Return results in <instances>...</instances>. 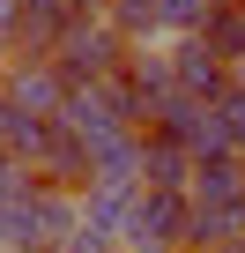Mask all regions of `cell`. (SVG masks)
I'll use <instances>...</instances> for the list:
<instances>
[{"instance_id": "7a4b0ae2", "label": "cell", "mask_w": 245, "mask_h": 253, "mask_svg": "<svg viewBox=\"0 0 245 253\" xmlns=\"http://www.w3.org/2000/svg\"><path fill=\"white\" fill-rule=\"evenodd\" d=\"M178 238H186V186H134L119 253H178Z\"/></svg>"}, {"instance_id": "3957f363", "label": "cell", "mask_w": 245, "mask_h": 253, "mask_svg": "<svg viewBox=\"0 0 245 253\" xmlns=\"http://www.w3.org/2000/svg\"><path fill=\"white\" fill-rule=\"evenodd\" d=\"M60 97H67V82H60V67H52L45 52H23L8 75H0V104H15V112H30V119H52Z\"/></svg>"}, {"instance_id": "4fadbf2b", "label": "cell", "mask_w": 245, "mask_h": 253, "mask_svg": "<svg viewBox=\"0 0 245 253\" xmlns=\"http://www.w3.org/2000/svg\"><path fill=\"white\" fill-rule=\"evenodd\" d=\"M230 89H245V60H230Z\"/></svg>"}, {"instance_id": "9a60e30c", "label": "cell", "mask_w": 245, "mask_h": 253, "mask_svg": "<svg viewBox=\"0 0 245 253\" xmlns=\"http://www.w3.org/2000/svg\"><path fill=\"white\" fill-rule=\"evenodd\" d=\"M215 253H245V238H230V246H215Z\"/></svg>"}, {"instance_id": "8fae6325", "label": "cell", "mask_w": 245, "mask_h": 253, "mask_svg": "<svg viewBox=\"0 0 245 253\" xmlns=\"http://www.w3.org/2000/svg\"><path fill=\"white\" fill-rule=\"evenodd\" d=\"M156 15H164V30L193 38V30H201V15H208V0H156Z\"/></svg>"}, {"instance_id": "5bb4252c", "label": "cell", "mask_w": 245, "mask_h": 253, "mask_svg": "<svg viewBox=\"0 0 245 253\" xmlns=\"http://www.w3.org/2000/svg\"><path fill=\"white\" fill-rule=\"evenodd\" d=\"M74 8H82V15H97V8H104V0H74Z\"/></svg>"}, {"instance_id": "ba28073f", "label": "cell", "mask_w": 245, "mask_h": 253, "mask_svg": "<svg viewBox=\"0 0 245 253\" xmlns=\"http://www.w3.org/2000/svg\"><path fill=\"white\" fill-rule=\"evenodd\" d=\"M186 171H193V157H186L178 142L141 134V186H186Z\"/></svg>"}, {"instance_id": "277c9868", "label": "cell", "mask_w": 245, "mask_h": 253, "mask_svg": "<svg viewBox=\"0 0 245 253\" xmlns=\"http://www.w3.org/2000/svg\"><path fill=\"white\" fill-rule=\"evenodd\" d=\"M186 201L201 209H238L245 216V157H201L186 171Z\"/></svg>"}, {"instance_id": "7c38bea8", "label": "cell", "mask_w": 245, "mask_h": 253, "mask_svg": "<svg viewBox=\"0 0 245 253\" xmlns=\"http://www.w3.org/2000/svg\"><path fill=\"white\" fill-rule=\"evenodd\" d=\"M15 23H23V0H0V45H15Z\"/></svg>"}, {"instance_id": "6da1fadb", "label": "cell", "mask_w": 245, "mask_h": 253, "mask_svg": "<svg viewBox=\"0 0 245 253\" xmlns=\"http://www.w3.org/2000/svg\"><path fill=\"white\" fill-rule=\"evenodd\" d=\"M134 45L127 38H119L104 15H74L67 30H60V45L45 52L52 67H60V82L67 89H89V82H104V75H119V60H127Z\"/></svg>"}, {"instance_id": "2e32d148", "label": "cell", "mask_w": 245, "mask_h": 253, "mask_svg": "<svg viewBox=\"0 0 245 253\" xmlns=\"http://www.w3.org/2000/svg\"><path fill=\"white\" fill-rule=\"evenodd\" d=\"M238 15H245V0H238Z\"/></svg>"}, {"instance_id": "30bf717a", "label": "cell", "mask_w": 245, "mask_h": 253, "mask_svg": "<svg viewBox=\"0 0 245 253\" xmlns=\"http://www.w3.org/2000/svg\"><path fill=\"white\" fill-rule=\"evenodd\" d=\"M208 104H215V126H223V149L245 157V89H223V97H208Z\"/></svg>"}, {"instance_id": "52a82bcc", "label": "cell", "mask_w": 245, "mask_h": 253, "mask_svg": "<svg viewBox=\"0 0 245 253\" xmlns=\"http://www.w3.org/2000/svg\"><path fill=\"white\" fill-rule=\"evenodd\" d=\"M193 38H201V45H208L223 67H230V60H245V15H238V0H230V8H208Z\"/></svg>"}, {"instance_id": "9c48e42d", "label": "cell", "mask_w": 245, "mask_h": 253, "mask_svg": "<svg viewBox=\"0 0 245 253\" xmlns=\"http://www.w3.org/2000/svg\"><path fill=\"white\" fill-rule=\"evenodd\" d=\"M127 45H149V38H164V15H156V0H104L97 8Z\"/></svg>"}, {"instance_id": "8992f818", "label": "cell", "mask_w": 245, "mask_h": 253, "mask_svg": "<svg viewBox=\"0 0 245 253\" xmlns=\"http://www.w3.org/2000/svg\"><path fill=\"white\" fill-rule=\"evenodd\" d=\"M230 238H245V216H238V209H201V201H186V238H178V253H215V246H230Z\"/></svg>"}, {"instance_id": "5b68a950", "label": "cell", "mask_w": 245, "mask_h": 253, "mask_svg": "<svg viewBox=\"0 0 245 253\" xmlns=\"http://www.w3.org/2000/svg\"><path fill=\"white\" fill-rule=\"evenodd\" d=\"M171 82H178L186 97H223V89H230V67H223L201 38H178V52H171Z\"/></svg>"}]
</instances>
